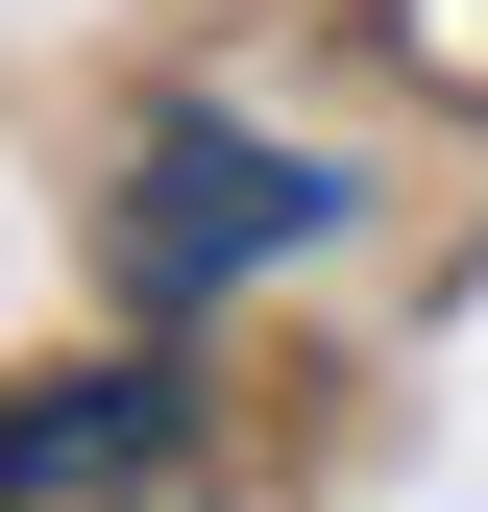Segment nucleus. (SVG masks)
<instances>
[{
	"mask_svg": "<svg viewBox=\"0 0 488 512\" xmlns=\"http://www.w3.org/2000/svg\"><path fill=\"white\" fill-rule=\"evenodd\" d=\"M342 196L293 147H244V122H147V171L98 196V293L122 317H196V293H244V269H293Z\"/></svg>",
	"mask_w": 488,
	"mask_h": 512,
	"instance_id": "f257e3e1",
	"label": "nucleus"
},
{
	"mask_svg": "<svg viewBox=\"0 0 488 512\" xmlns=\"http://www.w3.org/2000/svg\"><path fill=\"white\" fill-rule=\"evenodd\" d=\"M171 464H196L171 342H122V366H25V391H0V512H147Z\"/></svg>",
	"mask_w": 488,
	"mask_h": 512,
	"instance_id": "f03ea898",
	"label": "nucleus"
}]
</instances>
